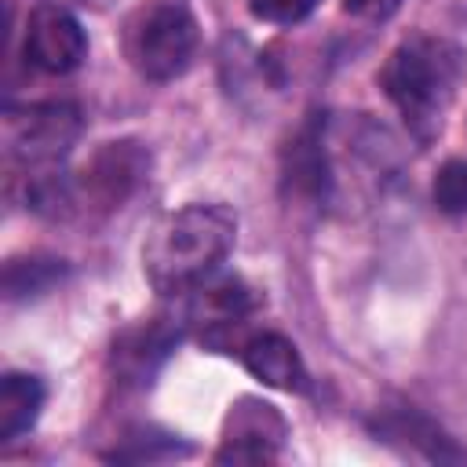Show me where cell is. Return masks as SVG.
Segmentation results:
<instances>
[{"label": "cell", "mask_w": 467, "mask_h": 467, "mask_svg": "<svg viewBox=\"0 0 467 467\" xmlns=\"http://www.w3.org/2000/svg\"><path fill=\"white\" fill-rule=\"evenodd\" d=\"M237 219L223 204H186L161 215L142 244V274L161 296L201 288L230 255Z\"/></svg>", "instance_id": "6da1fadb"}, {"label": "cell", "mask_w": 467, "mask_h": 467, "mask_svg": "<svg viewBox=\"0 0 467 467\" xmlns=\"http://www.w3.org/2000/svg\"><path fill=\"white\" fill-rule=\"evenodd\" d=\"M463 69H467V58L460 47L445 40H412L387 58L379 80L390 102L401 109L405 124H412L420 139H431L441 128V113Z\"/></svg>", "instance_id": "7a4b0ae2"}, {"label": "cell", "mask_w": 467, "mask_h": 467, "mask_svg": "<svg viewBox=\"0 0 467 467\" xmlns=\"http://www.w3.org/2000/svg\"><path fill=\"white\" fill-rule=\"evenodd\" d=\"M124 51L146 80H175L197 51V18L182 0H153L128 22Z\"/></svg>", "instance_id": "3957f363"}, {"label": "cell", "mask_w": 467, "mask_h": 467, "mask_svg": "<svg viewBox=\"0 0 467 467\" xmlns=\"http://www.w3.org/2000/svg\"><path fill=\"white\" fill-rule=\"evenodd\" d=\"M80 139V113L69 102H40L26 109H7L4 142L22 164H55Z\"/></svg>", "instance_id": "277c9868"}, {"label": "cell", "mask_w": 467, "mask_h": 467, "mask_svg": "<svg viewBox=\"0 0 467 467\" xmlns=\"http://www.w3.org/2000/svg\"><path fill=\"white\" fill-rule=\"evenodd\" d=\"M285 420L274 405L259 398H241L223 427V445L215 449V463H270L277 460Z\"/></svg>", "instance_id": "5b68a950"}, {"label": "cell", "mask_w": 467, "mask_h": 467, "mask_svg": "<svg viewBox=\"0 0 467 467\" xmlns=\"http://www.w3.org/2000/svg\"><path fill=\"white\" fill-rule=\"evenodd\" d=\"M26 58L44 69V73H73L84 58H88V36L80 29V22L58 7V4H40L33 7L29 22H26Z\"/></svg>", "instance_id": "8992f818"}, {"label": "cell", "mask_w": 467, "mask_h": 467, "mask_svg": "<svg viewBox=\"0 0 467 467\" xmlns=\"http://www.w3.org/2000/svg\"><path fill=\"white\" fill-rule=\"evenodd\" d=\"M150 171V153L124 139V142H106L80 171V179L73 182L77 193L99 208H120V201H128V193L142 182V175Z\"/></svg>", "instance_id": "52a82bcc"}, {"label": "cell", "mask_w": 467, "mask_h": 467, "mask_svg": "<svg viewBox=\"0 0 467 467\" xmlns=\"http://www.w3.org/2000/svg\"><path fill=\"white\" fill-rule=\"evenodd\" d=\"M241 361L244 368L263 383V387H274V390H306V368H303V358L299 350L277 336V332H259L252 336L244 347H241Z\"/></svg>", "instance_id": "ba28073f"}, {"label": "cell", "mask_w": 467, "mask_h": 467, "mask_svg": "<svg viewBox=\"0 0 467 467\" xmlns=\"http://www.w3.org/2000/svg\"><path fill=\"white\" fill-rule=\"evenodd\" d=\"M44 409V383L29 372H7L0 379V441H18L33 431Z\"/></svg>", "instance_id": "9c48e42d"}, {"label": "cell", "mask_w": 467, "mask_h": 467, "mask_svg": "<svg viewBox=\"0 0 467 467\" xmlns=\"http://www.w3.org/2000/svg\"><path fill=\"white\" fill-rule=\"evenodd\" d=\"M197 292H201V299L193 306V317L208 328V336H204L208 343L215 339V332H230L234 325H241L255 306V296L237 277H223L219 285H208V288L201 285Z\"/></svg>", "instance_id": "30bf717a"}, {"label": "cell", "mask_w": 467, "mask_h": 467, "mask_svg": "<svg viewBox=\"0 0 467 467\" xmlns=\"http://www.w3.org/2000/svg\"><path fill=\"white\" fill-rule=\"evenodd\" d=\"M66 277V263L51 255H29V259H7L4 266V296L7 299H33L55 288Z\"/></svg>", "instance_id": "8fae6325"}, {"label": "cell", "mask_w": 467, "mask_h": 467, "mask_svg": "<svg viewBox=\"0 0 467 467\" xmlns=\"http://www.w3.org/2000/svg\"><path fill=\"white\" fill-rule=\"evenodd\" d=\"M434 204L445 215H467V161H445L434 175Z\"/></svg>", "instance_id": "7c38bea8"}, {"label": "cell", "mask_w": 467, "mask_h": 467, "mask_svg": "<svg viewBox=\"0 0 467 467\" xmlns=\"http://www.w3.org/2000/svg\"><path fill=\"white\" fill-rule=\"evenodd\" d=\"M314 7H317V0H248V11L263 22H274V26H296Z\"/></svg>", "instance_id": "4fadbf2b"}, {"label": "cell", "mask_w": 467, "mask_h": 467, "mask_svg": "<svg viewBox=\"0 0 467 467\" xmlns=\"http://www.w3.org/2000/svg\"><path fill=\"white\" fill-rule=\"evenodd\" d=\"M401 4H405V0H343V7H347L350 15L368 18V22H383V18H390Z\"/></svg>", "instance_id": "5bb4252c"}, {"label": "cell", "mask_w": 467, "mask_h": 467, "mask_svg": "<svg viewBox=\"0 0 467 467\" xmlns=\"http://www.w3.org/2000/svg\"><path fill=\"white\" fill-rule=\"evenodd\" d=\"M84 4H95V7H102V4H106V0H84Z\"/></svg>", "instance_id": "9a60e30c"}]
</instances>
